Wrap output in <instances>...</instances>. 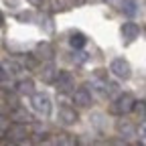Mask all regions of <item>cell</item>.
<instances>
[{
    "mask_svg": "<svg viewBox=\"0 0 146 146\" xmlns=\"http://www.w3.org/2000/svg\"><path fill=\"white\" fill-rule=\"evenodd\" d=\"M41 77H43V81L53 83V81H57V77H59V71H57V67H55L53 63H47V65L43 67V71H41Z\"/></svg>",
    "mask_w": 146,
    "mask_h": 146,
    "instance_id": "30bf717a",
    "label": "cell"
},
{
    "mask_svg": "<svg viewBox=\"0 0 146 146\" xmlns=\"http://www.w3.org/2000/svg\"><path fill=\"white\" fill-rule=\"evenodd\" d=\"M134 112H136V116H138L142 122H146V102H136Z\"/></svg>",
    "mask_w": 146,
    "mask_h": 146,
    "instance_id": "2e32d148",
    "label": "cell"
},
{
    "mask_svg": "<svg viewBox=\"0 0 146 146\" xmlns=\"http://www.w3.org/2000/svg\"><path fill=\"white\" fill-rule=\"evenodd\" d=\"M53 55H55V51H53L51 43H47V41H43V43H39V45L35 47V57H36V59L51 61V59H53Z\"/></svg>",
    "mask_w": 146,
    "mask_h": 146,
    "instance_id": "52a82bcc",
    "label": "cell"
},
{
    "mask_svg": "<svg viewBox=\"0 0 146 146\" xmlns=\"http://www.w3.org/2000/svg\"><path fill=\"white\" fill-rule=\"evenodd\" d=\"M16 91L21 96H33L35 94V83H33V79H21L18 81V85H16Z\"/></svg>",
    "mask_w": 146,
    "mask_h": 146,
    "instance_id": "8fae6325",
    "label": "cell"
},
{
    "mask_svg": "<svg viewBox=\"0 0 146 146\" xmlns=\"http://www.w3.org/2000/svg\"><path fill=\"white\" fill-rule=\"evenodd\" d=\"M55 83H57V89L61 94H67V91H71L75 87V79H73V75L69 71H59V77H57Z\"/></svg>",
    "mask_w": 146,
    "mask_h": 146,
    "instance_id": "8992f818",
    "label": "cell"
},
{
    "mask_svg": "<svg viewBox=\"0 0 146 146\" xmlns=\"http://www.w3.org/2000/svg\"><path fill=\"white\" fill-rule=\"evenodd\" d=\"M6 136H8L10 142H25L27 136H29V130H27V126L23 122H14V126L8 128Z\"/></svg>",
    "mask_w": 146,
    "mask_h": 146,
    "instance_id": "5b68a950",
    "label": "cell"
},
{
    "mask_svg": "<svg viewBox=\"0 0 146 146\" xmlns=\"http://www.w3.org/2000/svg\"><path fill=\"white\" fill-rule=\"evenodd\" d=\"M120 10H122L126 16H134V14L138 12V4H136V0H122Z\"/></svg>",
    "mask_w": 146,
    "mask_h": 146,
    "instance_id": "5bb4252c",
    "label": "cell"
},
{
    "mask_svg": "<svg viewBox=\"0 0 146 146\" xmlns=\"http://www.w3.org/2000/svg\"><path fill=\"white\" fill-rule=\"evenodd\" d=\"M57 144H63V146H71V144H75V138H71L69 134H59V138H57Z\"/></svg>",
    "mask_w": 146,
    "mask_h": 146,
    "instance_id": "d6986e66",
    "label": "cell"
},
{
    "mask_svg": "<svg viewBox=\"0 0 146 146\" xmlns=\"http://www.w3.org/2000/svg\"><path fill=\"white\" fill-rule=\"evenodd\" d=\"M140 134L146 138V122H144V124H142V128H140Z\"/></svg>",
    "mask_w": 146,
    "mask_h": 146,
    "instance_id": "7402d4cb",
    "label": "cell"
},
{
    "mask_svg": "<svg viewBox=\"0 0 146 146\" xmlns=\"http://www.w3.org/2000/svg\"><path fill=\"white\" fill-rule=\"evenodd\" d=\"M118 132L124 136V138H132V136H136V128L130 124V122H118Z\"/></svg>",
    "mask_w": 146,
    "mask_h": 146,
    "instance_id": "4fadbf2b",
    "label": "cell"
},
{
    "mask_svg": "<svg viewBox=\"0 0 146 146\" xmlns=\"http://www.w3.org/2000/svg\"><path fill=\"white\" fill-rule=\"evenodd\" d=\"M120 35H122V41L124 45H130L138 39V35H140V27L136 23H124L122 29H120Z\"/></svg>",
    "mask_w": 146,
    "mask_h": 146,
    "instance_id": "277c9868",
    "label": "cell"
},
{
    "mask_svg": "<svg viewBox=\"0 0 146 146\" xmlns=\"http://www.w3.org/2000/svg\"><path fill=\"white\" fill-rule=\"evenodd\" d=\"M134 106H136V100H134L132 94H122L116 100V104L112 106V112L114 114H128V112L134 110Z\"/></svg>",
    "mask_w": 146,
    "mask_h": 146,
    "instance_id": "7a4b0ae2",
    "label": "cell"
},
{
    "mask_svg": "<svg viewBox=\"0 0 146 146\" xmlns=\"http://www.w3.org/2000/svg\"><path fill=\"white\" fill-rule=\"evenodd\" d=\"M31 4H35V6H39V4H43V0H29Z\"/></svg>",
    "mask_w": 146,
    "mask_h": 146,
    "instance_id": "603a6c76",
    "label": "cell"
},
{
    "mask_svg": "<svg viewBox=\"0 0 146 146\" xmlns=\"http://www.w3.org/2000/svg\"><path fill=\"white\" fill-rule=\"evenodd\" d=\"M49 4H51V10H53V12L67 8V2H65V0H49Z\"/></svg>",
    "mask_w": 146,
    "mask_h": 146,
    "instance_id": "ac0fdd59",
    "label": "cell"
},
{
    "mask_svg": "<svg viewBox=\"0 0 146 146\" xmlns=\"http://www.w3.org/2000/svg\"><path fill=\"white\" fill-rule=\"evenodd\" d=\"M85 43H87V39H85L83 33L75 31V33L69 35V45H71L73 49H81V47H85Z\"/></svg>",
    "mask_w": 146,
    "mask_h": 146,
    "instance_id": "7c38bea8",
    "label": "cell"
},
{
    "mask_svg": "<svg viewBox=\"0 0 146 146\" xmlns=\"http://www.w3.org/2000/svg\"><path fill=\"white\" fill-rule=\"evenodd\" d=\"M18 71H21V67H18L16 61H6L4 63V73H8V75H16Z\"/></svg>",
    "mask_w": 146,
    "mask_h": 146,
    "instance_id": "e0dca14e",
    "label": "cell"
},
{
    "mask_svg": "<svg viewBox=\"0 0 146 146\" xmlns=\"http://www.w3.org/2000/svg\"><path fill=\"white\" fill-rule=\"evenodd\" d=\"M10 120H14V122H23V124L27 122V124H29L33 118L29 116V112H27V110H23V108H16L14 112H12V116H10Z\"/></svg>",
    "mask_w": 146,
    "mask_h": 146,
    "instance_id": "9a60e30c",
    "label": "cell"
},
{
    "mask_svg": "<svg viewBox=\"0 0 146 146\" xmlns=\"http://www.w3.org/2000/svg\"><path fill=\"white\" fill-rule=\"evenodd\" d=\"M110 71H112L118 79H128L132 75V67H130V63H128L124 57H118V59H114L112 63H110Z\"/></svg>",
    "mask_w": 146,
    "mask_h": 146,
    "instance_id": "6da1fadb",
    "label": "cell"
},
{
    "mask_svg": "<svg viewBox=\"0 0 146 146\" xmlns=\"http://www.w3.org/2000/svg\"><path fill=\"white\" fill-rule=\"evenodd\" d=\"M0 27H4V14H2V10H0Z\"/></svg>",
    "mask_w": 146,
    "mask_h": 146,
    "instance_id": "cb8c5ba5",
    "label": "cell"
},
{
    "mask_svg": "<svg viewBox=\"0 0 146 146\" xmlns=\"http://www.w3.org/2000/svg\"><path fill=\"white\" fill-rule=\"evenodd\" d=\"M59 122L63 124V126H73V124H75L77 122V112H75V110H73V108H61L59 110Z\"/></svg>",
    "mask_w": 146,
    "mask_h": 146,
    "instance_id": "ba28073f",
    "label": "cell"
},
{
    "mask_svg": "<svg viewBox=\"0 0 146 146\" xmlns=\"http://www.w3.org/2000/svg\"><path fill=\"white\" fill-rule=\"evenodd\" d=\"M73 104H75L77 108H89L91 106V94L85 87L77 89L75 94H73Z\"/></svg>",
    "mask_w": 146,
    "mask_h": 146,
    "instance_id": "9c48e42d",
    "label": "cell"
},
{
    "mask_svg": "<svg viewBox=\"0 0 146 146\" xmlns=\"http://www.w3.org/2000/svg\"><path fill=\"white\" fill-rule=\"evenodd\" d=\"M2 77H4V67L0 65V81H2Z\"/></svg>",
    "mask_w": 146,
    "mask_h": 146,
    "instance_id": "d4e9b609",
    "label": "cell"
},
{
    "mask_svg": "<svg viewBox=\"0 0 146 146\" xmlns=\"http://www.w3.org/2000/svg\"><path fill=\"white\" fill-rule=\"evenodd\" d=\"M91 120H94V124H96V128H98V130H102V128H104V116L102 114H94V116H91Z\"/></svg>",
    "mask_w": 146,
    "mask_h": 146,
    "instance_id": "44dd1931",
    "label": "cell"
},
{
    "mask_svg": "<svg viewBox=\"0 0 146 146\" xmlns=\"http://www.w3.org/2000/svg\"><path fill=\"white\" fill-rule=\"evenodd\" d=\"M8 128H10V124H8V120L6 118H2L0 116V136H4L6 132H8Z\"/></svg>",
    "mask_w": 146,
    "mask_h": 146,
    "instance_id": "ffe728a7",
    "label": "cell"
},
{
    "mask_svg": "<svg viewBox=\"0 0 146 146\" xmlns=\"http://www.w3.org/2000/svg\"><path fill=\"white\" fill-rule=\"evenodd\" d=\"M33 110L36 114H41V116H49L51 114V98L45 96V94H33Z\"/></svg>",
    "mask_w": 146,
    "mask_h": 146,
    "instance_id": "3957f363",
    "label": "cell"
}]
</instances>
